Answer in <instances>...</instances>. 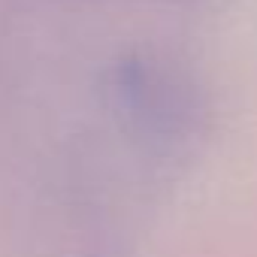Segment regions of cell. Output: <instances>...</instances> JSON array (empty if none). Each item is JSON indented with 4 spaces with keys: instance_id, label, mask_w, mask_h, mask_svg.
<instances>
[{
    "instance_id": "6da1fadb",
    "label": "cell",
    "mask_w": 257,
    "mask_h": 257,
    "mask_svg": "<svg viewBox=\"0 0 257 257\" xmlns=\"http://www.w3.org/2000/svg\"><path fill=\"white\" fill-rule=\"evenodd\" d=\"M121 109L143 134L158 140H188L203 118V100L194 79L170 61L134 58L118 70Z\"/></svg>"
}]
</instances>
